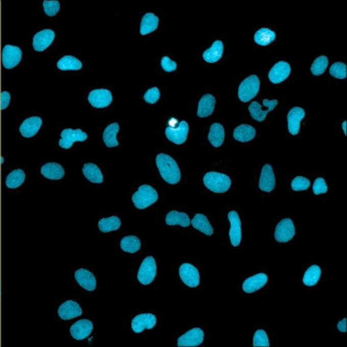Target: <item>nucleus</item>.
<instances>
[{"label":"nucleus","instance_id":"f257e3e1","mask_svg":"<svg viewBox=\"0 0 347 347\" xmlns=\"http://www.w3.org/2000/svg\"><path fill=\"white\" fill-rule=\"evenodd\" d=\"M156 165L161 178L168 184L176 185L181 181V171L177 161L167 154H158L156 157Z\"/></svg>","mask_w":347,"mask_h":347},{"label":"nucleus","instance_id":"f03ea898","mask_svg":"<svg viewBox=\"0 0 347 347\" xmlns=\"http://www.w3.org/2000/svg\"><path fill=\"white\" fill-rule=\"evenodd\" d=\"M203 183L207 189L215 193H225L231 187V179L224 173L208 172L203 178Z\"/></svg>","mask_w":347,"mask_h":347},{"label":"nucleus","instance_id":"7ed1b4c3","mask_svg":"<svg viewBox=\"0 0 347 347\" xmlns=\"http://www.w3.org/2000/svg\"><path fill=\"white\" fill-rule=\"evenodd\" d=\"M158 200L157 191L150 185H141L133 195V202L139 210L151 206Z\"/></svg>","mask_w":347,"mask_h":347},{"label":"nucleus","instance_id":"20e7f679","mask_svg":"<svg viewBox=\"0 0 347 347\" xmlns=\"http://www.w3.org/2000/svg\"><path fill=\"white\" fill-rule=\"evenodd\" d=\"M260 91V79L257 75H251L242 80L238 88V97L242 103H247L256 97Z\"/></svg>","mask_w":347,"mask_h":347},{"label":"nucleus","instance_id":"39448f33","mask_svg":"<svg viewBox=\"0 0 347 347\" xmlns=\"http://www.w3.org/2000/svg\"><path fill=\"white\" fill-rule=\"evenodd\" d=\"M157 274L156 261L153 257H147L143 260L138 271V280L143 285L151 284Z\"/></svg>","mask_w":347,"mask_h":347},{"label":"nucleus","instance_id":"423d86ee","mask_svg":"<svg viewBox=\"0 0 347 347\" xmlns=\"http://www.w3.org/2000/svg\"><path fill=\"white\" fill-rule=\"evenodd\" d=\"M295 236V226L291 218H284L278 224L275 231V238L279 242H287Z\"/></svg>","mask_w":347,"mask_h":347},{"label":"nucleus","instance_id":"0eeeda50","mask_svg":"<svg viewBox=\"0 0 347 347\" xmlns=\"http://www.w3.org/2000/svg\"><path fill=\"white\" fill-rule=\"evenodd\" d=\"M87 138H88V135L82 130L66 129L61 132V139L59 141V145L62 148L68 150V148H71L74 142L86 141Z\"/></svg>","mask_w":347,"mask_h":347},{"label":"nucleus","instance_id":"6e6552de","mask_svg":"<svg viewBox=\"0 0 347 347\" xmlns=\"http://www.w3.org/2000/svg\"><path fill=\"white\" fill-rule=\"evenodd\" d=\"M189 133V126L186 121H181L179 123V126L177 129L175 127H167L166 129V136L168 138V140L176 144H183L185 141L187 140Z\"/></svg>","mask_w":347,"mask_h":347},{"label":"nucleus","instance_id":"1a4fd4ad","mask_svg":"<svg viewBox=\"0 0 347 347\" xmlns=\"http://www.w3.org/2000/svg\"><path fill=\"white\" fill-rule=\"evenodd\" d=\"M228 219L230 221V231L229 236L231 244L234 247L239 246L241 241V221L236 211H231L228 214Z\"/></svg>","mask_w":347,"mask_h":347},{"label":"nucleus","instance_id":"9d476101","mask_svg":"<svg viewBox=\"0 0 347 347\" xmlns=\"http://www.w3.org/2000/svg\"><path fill=\"white\" fill-rule=\"evenodd\" d=\"M180 277L182 281L189 287H196L200 284L199 270L189 263H184L181 265Z\"/></svg>","mask_w":347,"mask_h":347},{"label":"nucleus","instance_id":"9b49d317","mask_svg":"<svg viewBox=\"0 0 347 347\" xmlns=\"http://www.w3.org/2000/svg\"><path fill=\"white\" fill-rule=\"evenodd\" d=\"M88 100L91 106L95 108H105L111 104L112 94L107 89H96L90 92Z\"/></svg>","mask_w":347,"mask_h":347},{"label":"nucleus","instance_id":"f8f14e48","mask_svg":"<svg viewBox=\"0 0 347 347\" xmlns=\"http://www.w3.org/2000/svg\"><path fill=\"white\" fill-rule=\"evenodd\" d=\"M204 341V332L201 328H192L178 340L179 347H195Z\"/></svg>","mask_w":347,"mask_h":347},{"label":"nucleus","instance_id":"ddd939ff","mask_svg":"<svg viewBox=\"0 0 347 347\" xmlns=\"http://www.w3.org/2000/svg\"><path fill=\"white\" fill-rule=\"evenodd\" d=\"M21 49L17 46L6 45L3 49V64L7 69H11L18 65L21 60Z\"/></svg>","mask_w":347,"mask_h":347},{"label":"nucleus","instance_id":"4468645a","mask_svg":"<svg viewBox=\"0 0 347 347\" xmlns=\"http://www.w3.org/2000/svg\"><path fill=\"white\" fill-rule=\"evenodd\" d=\"M292 72V68L290 63L285 61H280L276 63L269 71L268 77L272 84H280L290 76Z\"/></svg>","mask_w":347,"mask_h":347},{"label":"nucleus","instance_id":"2eb2a0df","mask_svg":"<svg viewBox=\"0 0 347 347\" xmlns=\"http://www.w3.org/2000/svg\"><path fill=\"white\" fill-rule=\"evenodd\" d=\"M157 323V318L152 313H143L137 315L132 321V328L136 333H140L144 329H153Z\"/></svg>","mask_w":347,"mask_h":347},{"label":"nucleus","instance_id":"dca6fc26","mask_svg":"<svg viewBox=\"0 0 347 347\" xmlns=\"http://www.w3.org/2000/svg\"><path fill=\"white\" fill-rule=\"evenodd\" d=\"M55 39V32L52 29H44L38 32L33 38V48L37 52H43L46 48H48V46L52 45Z\"/></svg>","mask_w":347,"mask_h":347},{"label":"nucleus","instance_id":"f3484780","mask_svg":"<svg viewBox=\"0 0 347 347\" xmlns=\"http://www.w3.org/2000/svg\"><path fill=\"white\" fill-rule=\"evenodd\" d=\"M259 187L262 191H265V192H271L276 187V178H275L274 169L268 164H266L262 169Z\"/></svg>","mask_w":347,"mask_h":347},{"label":"nucleus","instance_id":"a211bd4d","mask_svg":"<svg viewBox=\"0 0 347 347\" xmlns=\"http://www.w3.org/2000/svg\"><path fill=\"white\" fill-rule=\"evenodd\" d=\"M58 314L64 320L73 319L83 314V310L74 300H67L58 309Z\"/></svg>","mask_w":347,"mask_h":347},{"label":"nucleus","instance_id":"6ab92c4d","mask_svg":"<svg viewBox=\"0 0 347 347\" xmlns=\"http://www.w3.org/2000/svg\"><path fill=\"white\" fill-rule=\"evenodd\" d=\"M306 112L303 108L294 107L287 113V125L288 132L292 135H297L300 131V122L305 118Z\"/></svg>","mask_w":347,"mask_h":347},{"label":"nucleus","instance_id":"aec40b11","mask_svg":"<svg viewBox=\"0 0 347 347\" xmlns=\"http://www.w3.org/2000/svg\"><path fill=\"white\" fill-rule=\"evenodd\" d=\"M93 330V324L89 319H80L71 327V335L76 340H84L88 338Z\"/></svg>","mask_w":347,"mask_h":347},{"label":"nucleus","instance_id":"412c9836","mask_svg":"<svg viewBox=\"0 0 347 347\" xmlns=\"http://www.w3.org/2000/svg\"><path fill=\"white\" fill-rule=\"evenodd\" d=\"M267 281H268V277L266 274L254 275L252 277H249L247 280H245L244 284H242V290L248 294L254 293L261 290V288L266 283H267Z\"/></svg>","mask_w":347,"mask_h":347},{"label":"nucleus","instance_id":"4be33fe9","mask_svg":"<svg viewBox=\"0 0 347 347\" xmlns=\"http://www.w3.org/2000/svg\"><path fill=\"white\" fill-rule=\"evenodd\" d=\"M42 126V119L40 117H31L26 119L21 123L19 127V132L22 137L31 138L36 136L40 131Z\"/></svg>","mask_w":347,"mask_h":347},{"label":"nucleus","instance_id":"5701e85b","mask_svg":"<svg viewBox=\"0 0 347 347\" xmlns=\"http://www.w3.org/2000/svg\"><path fill=\"white\" fill-rule=\"evenodd\" d=\"M75 279H76L77 283L82 287H84L85 290H87L89 292H92V291L95 290L96 279H95L94 275L92 274L91 271L84 269V268L78 269L75 272Z\"/></svg>","mask_w":347,"mask_h":347},{"label":"nucleus","instance_id":"b1692460","mask_svg":"<svg viewBox=\"0 0 347 347\" xmlns=\"http://www.w3.org/2000/svg\"><path fill=\"white\" fill-rule=\"evenodd\" d=\"M216 105V98L212 94H205L199 101L198 105V117L206 118L214 112Z\"/></svg>","mask_w":347,"mask_h":347},{"label":"nucleus","instance_id":"393cba45","mask_svg":"<svg viewBox=\"0 0 347 347\" xmlns=\"http://www.w3.org/2000/svg\"><path fill=\"white\" fill-rule=\"evenodd\" d=\"M256 129L248 124H241L234 130V139L239 142H249L256 137Z\"/></svg>","mask_w":347,"mask_h":347},{"label":"nucleus","instance_id":"a878e982","mask_svg":"<svg viewBox=\"0 0 347 347\" xmlns=\"http://www.w3.org/2000/svg\"><path fill=\"white\" fill-rule=\"evenodd\" d=\"M224 55V43L221 41H216L211 46V48H208L203 53V59L207 63H216L221 59Z\"/></svg>","mask_w":347,"mask_h":347},{"label":"nucleus","instance_id":"bb28decb","mask_svg":"<svg viewBox=\"0 0 347 347\" xmlns=\"http://www.w3.org/2000/svg\"><path fill=\"white\" fill-rule=\"evenodd\" d=\"M41 173L48 180H61L64 177V169L57 163H48L41 168Z\"/></svg>","mask_w":347,"mask_h":347},{"label":"nucleus","instance_id":"cd10ccee","mask_svg":"<svg viewBox=\"0 0 347 347\" xmlns=\"http://www.w3.org/2000/svg\"><path fill=\"white\" fill-rule=\"evenodd\" d=\"M225 127L220 123H214L211 125L210 133H208V140L213 146H221L225 141Z\"/></svg>","mask_w":347,"mask_h":347},{"label":"nucleus","instance_id":"c85d7f7f","mask_svg":"<svg viewBox=\"0 0 347 347\" xmlns=\"http://www.w3.org/2000/svg\"><path fill=\"white\" fill-rule=\"evenodd\" d=\"M190 224L194 229L200 231V232H202L203 234L207 236H212L214 234L213 227L211 226L210 221H208L207 217H205L203 214H196L192 218Z\"/></svg>","mask_w":347,"mask_h":347},{"label":"nucleus","instance_id":"c756f323","mask_svg":"<svg viewBox=\"0 0 347 347\" xmlns=\"http://www.w3.org/2000/svg\"><path fill=\"white\" fill-rule=\"evenodd\" d=\"M166 224L168 226H181L183 228H187L190 226V219L186 213L171 211L166 216Z\"/></svg>","mask_w":347,"mask_h":347},{"label":"nucleus","instance_id":"7c9ffc66","mask_svg":"<svg viewBox=\"0 0 347 347\" xmlns=\"http://www.w3.org/2000/svg\"><path fill=\"white\" fill-rule=\"evenodd\" d=\"M119 131L120 126L118 123H111L104 131L103 140L108 147H115L119 145V141L117 140V135Z\"/></svg>","mask_w":347,"mask_h":347},{"label":"nucleus","instance_id":"2f4dec72","mask_svg":"<svg viewBox=\"0 0 347 347\" xmlns=\"http://www.w3.org/2000/svg\"><path fill=\"white\" fill-rule=\"evenodd\" d=\"M159 24V18L153 13H146L141 20L140 24V33L142 36H146V34L155 31Z\"/></svg>","mask_w":347,"mask_h":347},{"label":"nucleus","instance_id":"473e14b6","mask_svg":"<svg viewBox=\"0 0 347 347\" xmlns=\"http://www.w3.org/2000/svg\"><path fill=\"white\" fill-rule=\"evenodd\" d=\"M58 68L61 71H79L83 67V63L73 56H64L58 61Z\"/></svg>","mask_w":347,"mask_h":347},{"label":"nucleus","instance_id":"72a5a7b5","mask_svg":"<svg viewBox=\"0 0 347 347\" xmlns=\"http://www.w3.org/2000/svg\"><path fill=\"white\" fill-rule=\"evenodd\" d=\"M84 176L91 182L94 184H101L104 181V177L102 175L101 169L94 164H86L83 168Z\"/></svg>","mask_w":347,"mask_h":347},{"label":"nucleus","instance_id":"f704fd0d","mask_svg":"<svg viewBox=\"0 0 347 347\" xmlns=\"http://www.w3.org/2000/svg\"><path fill=\"white\" fill-rule=\"evenodd\" d=\"M276 40L275 31L268 28H261L254 33V41L260 46H267Z\"/></svg>","mask_w":347,"mask_h":347},{"label":"nucleus","instance_id":"c9c22d12","mask_svg":"<svg viewBox=\"0 0 347 347\" xmlns=\"http://www.w3.org/2000/svg\"><path fill=\"white\" fill-rule=\"evenodd\" d=\"M25 179H26L25 172L20 169H16L11 172L10 175L7 177L6 185H7V187L10 189H15L21 186L22 183L25 182Z\"/></svg>","mask_w":347,"mask_h":347},{"label":"nucleus","instance_id":"e433bc0d","mask_svg":"<svg viewBox=\"0 0 347 347\" xmlns=\"http://www.w3.org/2000/svg\"><path fill=\"white\" fill-rule=\"evenodd\" d=\"M121 227V220L117 216H111L108 218H103L98 222V228L103 233L112 232V231H117Z\"/></svg>","mask_w":347,"mask_h":347},{"label":"nucleus","instance_id":"4c0bfd02","mask_svg":"<svg viewBox=\"0 0 347 347\" xmlns=\"http://www.w3.org/2000/svg\"><path fill=\"white\" fill-rule=\"evenodd\" d=\"M321 269L318 265H312L305 272L304 283L307 286H314L320 279Z\"/></svg>","mask_w":347,"mask_h":347},{"label":"nucleus","instance_id":"58836bf2","mask_svg":"<svg viewBox=\"0 0 347 347\" xmlns=\"http://www.w3.org/2000/svg\"><path fill=\"white\" fill-rule=\"evenodd\" d=\"M141 242L137 236H125L121 240V249L125 252L135 253L140 250Z\"/></svg>","mask_w":347,"mask_h":347},{"label":"nucleus","instance_id":"ea45409f","mask_svg":"<svg viewBox=\"0 0 347 347\" xmlns=\"http://www.w3.org/2000/svg\"><path fill=\"white\" fill-rule=\"evenodd\" d=\"M328 63H329V60L326 56L318 57L317 59H315L314 62L312 63V66H311L312 74L315 76H319L324 74L326 71V68L328 67Z\"/></svg>","mask_w":347,"mask_h":347},{"label":"nucleus","instance_id":"a19ab883","mask_svg":"<svg viewBox=\"0 0 347 347\" xmlns=\"http://www.w3.org/2000/svg\"><path fill=\"white\" fill-rule=\"evenodd\" d=\"M249 111H250L251 117L259 122H263L266 119V117H267L268 112H270L268 110H263L262 106L258 102L251 103V105L249 106Z\"/></svg>","mask_w":347,"mask_h":347},{"label":"nucleus","instance_id":"79ce46f5","mask_svg":"<svg viewBox=\"0 0 347 347\" xmlns=\"http://www.w3.org/2000/svg\"><path fill=\"white\" fill-rule=\"evenodd\" d=\"M330 75L338 79H345L347 77V66L343 62H335L331 65Z\"/></svg>","mask_w":347,"mask_h":347},{"label":"nucleus","instance_id":"37998d69","mask_svg":"<svg viewBox=\"0 0 347 347\" xmlns=\"http://www.w3.org/2000/svg\"><path fill=\"white\" fill-rule=\"evenodd\" d=\"M253 346L254 347H269V339L268 335L264 330L260 329L256 331L253 335Z\"/></svg>","mask_w":347,"mask_h":347},{"label":"nucleus","instance_id":"c03bdc74","mask_svg":"<svg viewBox=\"0 0 347 347\" xmlns=\"http://www.w3.org/2000/svg\"><path fill=\"white\" fill-rule=\"evenodd\" d=\"M44 12L48 16H55L60 10V3L57 0H45L43 3Z\"/></svg>","mask_w":347,"mask_h":347},{"label":"nucleus","instance_id":"a18cd8bd","mask_svg":"<svg viewBox=\"0 0 347 347\" xmlns=\"http://www.w3.org/2000/svg\"><path fill=\"white\" fill-rule=\"evenodd\" d=\"M292 189L294 191H302L307 190L310 187V181L304 177H296L292 181Z\"/></svg>","mask_w":347,"mask_h":347},{"label":"nucleus","instance_id":"49530a36","mask_svg":"<svg viewBox=\"0 0 347 347\" xmlns=\"http://www.w3.org/2000/svg\"><path fill=\"white\" fill-rule=\"evenodd\" d=\"M159 97H160V92H159V89L156 88V87L148 89L145 92V94L143 96L144 101L146 103H148V104H155V103H157Z\"/></svg>","mask_w":347,"mask_h":347},{"label":"nucleus","instance_id":"de8ad7c7","mask_svg":"<svg viewBox=\"0 0 347 347\" xmlns=\"http://www.w3.org/2000/svg\"><path fill=\"white\" fill-rule=\"evenodd\" d=\"M328 191V187L326 181L323 178H318L315 180L313 184V192L314 194H320V193H326Z\"/></svg>","mask_w":347,"mask_h":347},{"label":"nucleus","instance_id":"09e8293b","mask_svg":"<svg viewBox=\"0 0 347 347\" xmlns=\"http://www.w3.org/2000/svg\"><path fill=\"white\" fill-rule=\"evenodd\" d=\"M161 67H163V69L165 72H168V73H171V72H175L177 67H178V64L176 61H173L171 60L169 57H164L163 59H161Z\"/></svg>","mask_w":347,"mask_h":347},{"label":"nucleus","instance_id":"8fccbe9b","mask_svg":"<svg viewBox=\"0 0 347 347\" xmlns=\"http://www.w3.org/2000/svg\"><path fill=\"white\" fill-rule=\"evenodd\" d=\"M11 101V95L8 91H4L2 92V94H0V109L5 110L10 104Z\"/></svg>","mask_w":347,"mask_h":347},{"label":"nucleus","instance_id":"3c124183","mask_svg":"<svg viewBox=\"0 0 347 347\" xmlns=\"http://www.w3.org/2000/svg\"><path fill=\"white\" fill-rule=\"evenodd\" d=\"M338 329L341 332H346L347 331V318H343L341 321H339Z\"/></svg>","mask_w":347,"mask_h":347},{"label":"nucleus","instance_id":"603ef678","mask_svg":"<svg viewBox=\"0 0 347 347\" xmlns=\"http://www.w3.org/2000/svg\"><path fill=\"white\" fill-rule=\"evenodd\" d=\"M342 129H343V132L345 135H347V121H344L342 123Z\"/></svg>","mask_w":347,"mask_h":347}]
</instances>
